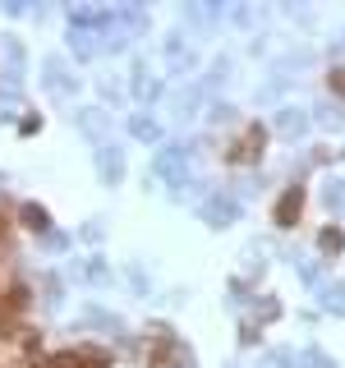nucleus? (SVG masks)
Masks as SVG:
<instances>
[{
  "mask_svg": "<svg viewBox=\"0 0 345 368\" xmlns=\"http://www.w3.org/2000/svg\"><path fill=\"white\" fill-rule=\"evenodd\" d=\"M0 230H5V217H0Z\"/></svg>",
  "mask_w": 345,
  "mask_h": 368,
  "instance_id": "0eeeda50",
  "label": "nucleus"
},
{
  "mask_svg": "<svg viewBox=\"0 0 345 368\" xmlns=\"http://www.w3.org/2000/svg\"><path fill=\"white\" fill-rule=\"evenodd\" d=\"M318 244L327 249V254H341V249H345V235H341L336 226H327V230H322V235H318Z\"/></svg>",
  "mask_w": 345,
  "mask_h": 368,
  "instance_id": "20e7f679",
  "label": "nucleus"
},
{
  "mask_svg": "<svg viewBox=\"0 0 345 368\" xmlns=\"http://www.w3.org/2000/svg\"><path fill=\"white\" fill-rule=\"evenodd\" d=\"M299 207H304V189L299 184H294V189H285L281 198H276V226H294V221H299Z\"/></svg>",
  "mask_w": 345,
  "mask_h": 368,
  "instance_id": "f257e3e1",
  "label": "nucleus"
},
{
  "mask_svg": "<svg viewBox=\"0 0 345 368\" xmlns=\"http://www.w3.org/2000/svg\"><path fill=\"white\" fill-rule=\"evenodd\" d=\"M23 226L42 230V226H46V212H42V207H33V202H28V207H23Z\"/></svg>",
  "mask_w": 345,
  "mask_h": 368,
  "instance_id": "39448f33",
  "label": "nucleus"
},
{
  "mask_svg": "<svg viewBox=\"0 0 345 368\" xmlns=\"http://www.w3.org/2000/svg\"><path fill=\"white\" fill-rule=\"evenodd\" d=\"M327 83H331V92H336V97H345V70H331Z\"/></svg>",
  "mask_w": 345,
  "mask_h": 368,
  "instance_id": "423d86ee",
  "label": "nucleus"
},
{
  "mask_svg": "<svg viewBox=\"0 0 345 368\" xmlns=\"http://www.w3.org/2000/svg\"><path fill=\"white\" fill-rule=\"evenodd\" d=\"M143 359L152 368H175V364H180V350H175V341H156L152 350L143 345Z\"/></svg>",
  "mask_w": 345,
  "mask_h": 368,
  "instance_id": "7ed1b4c3",
  "label": "nucleus"
},
{
  "mask_svg": "<svg viewBox=\"0 0 345 368\" xmlns=\"http://www.w3.org/2000/svg\"><path fill=\"white\" fill-rule=\"evenodd\" d=\"M262 139H267V134L258 129V124H249V129H244V139L235 143V152H230V161L235 166H244V161H253V157H262Z\"/></svg>",
  "mask_w": 345,
  "mask_h": 368,
  "instance_id": "f03ea898",
  "label": "nucleus"
}]
</instances>
